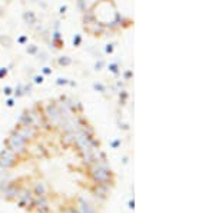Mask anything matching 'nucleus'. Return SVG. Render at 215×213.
Instances as JSON below:
<instances>
[{
    "instance_id": "nucleus-1",
    "label": "nucleus",
    "mask_w": 215,
    "mask_h": 213,
    "mask_svg": "<svg viewBox=\"0 0 215 213\" xmlns=\"http://www.w3.org/2000/svg\"><path fill=\"white\" fill-rule=\"evenodd\" d=\"M82 30L96 40L122 36L135 24L133 0H76Z\"/></svg>"
}]
</instances>
